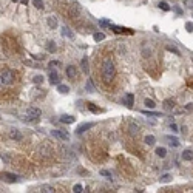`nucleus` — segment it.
<instances>
[{
  "label": "nucleus",
  "instance_id": "nucleus-1",
  "mask_svg": "<svg viewBox=\"0 0 193 193\" xmlns=\"http://www.w3.org/2000/svg\"><path fill=\"white\" fill-rule=\"evenodd\" d=\"M116 74V68H114V63L111 59H105L102 63V79L105 84H110Z\"/></svg>",
  "mask_w": 193,
  "mask_h": 193
},
{
  "label": "nucleus",
  "instance_id": "nucleus-2",
  "mask_svg": "<svg viewBox=\"0 0 193 193\" xmlns=\"http://www.w3.org/2000/svg\"><path fill=\"white\" fill-rule=\"evenodd\" d=\"M0 77H2V82L6 85V87H11L16 80V73L13 70H3L0 73Z\"/></svg>",
  "mask_w": 193,
  "mask_h": 193
},
{
  "label": "nucleus",
  "instance_id": "nucleus-3",
  "mask_svg": "<svg viewBox=\"0 0 193 193\" xmlns=\"http://www.w3.org/2000/svg\"><path fill=\"white\" fill-rule=\"evenodd\" d=\"M51 136L57 137V139H60V141H68L70 139V134L67 131H60V130H53L51 131Z\"/></svg>",
  "mask_w": 193,
  "mask_h": 193
},
{
  "label": "nucleus",
  "instance_id": "nucleus-4",
  "mask_svg": "<svg viewBox=\"0 0 193 193\" xmlns=\"http://www.w3.org/2000/svg\"><path fill=\"white\" fill-rule=\"evenodd\" d=\"M26 114L30 116L28 119H31V121H36V119H39V116H40V110H39V108H28Z\"/></svg>",
  "mask_w": 193,
  "mask_h": 193
},
{
  "label": "nucleus",
  "instance_id": "nucleus-5",
  "mask_svg": "<svg viewBox=\"0 0 193 193\" xmlns=\"http://www.w3.org/2000/svg\"><path fill=\"white\" fill-rule=\"evenodd\" d=\"M10 136L13 141H22V133L17 130V128H13V130L10 131Z\"/></svg>",
  "mask_w": 193,
  "mask_h": 193
},
{
  "label": "nucleus",
  "instance_id": "nucleus-6",
  "mask_svg": "<svg viewBox=\"0 0 193 193\" xmlns=\"http://www.w3.org/2000/svg\"><path fill=\"white\" fill-rule=\"evenodd\" d=\"M50 84H59V74L54 70H50Z\"/></svg>",
  "mask_w": 193,
  "mask_h": 193
},
{
  "label": "nucleus",
  "instance_id": "nucleus-7",
  "mask_svg": "<svg viewBox=\"0 0 193 193\" xmlns=\"http://www.w3.org/2000/svg\"><path fill=\"white\" fill-rule=\"evenodd\" d=\"M47 23H48V26H50L51 30H56V28H57V19H56L54 16H50V17H48V19H47Z\"/></svg>",
  "mask_w": 193,
  "mask_h": 193
},
{
  "label": "nucleus",
  "instance_id": "nucleus-8",
  "mask_svg": "<svg viewBox=\"0 0 193 193\" xmlns=\"http://www.w3.org/2000/svg\"><path fill=\"white\" fill-rule=\"evenodd\" d=\"M74 121H76V117H74V116H68V114L60 116V122H62V124H73Z\"/></svg>",
  "mask_w": 193,
  "mask_h": 193
},
{
  "label": "nucleus",
  "instance_id": "nucleus-9",
  "mask_svg": "<svg viewBox=\"0 0 193 193\" xmlns=\"http://www.w3.org/2000/svg\"><path fill=\"white\" fill-rule=\"evenodd\" d=\"M125 104H127V107H133V104H134V96L131 94V93H127L125 94Z\"/></svg>",
  "mask_w": 193,
  "mask_h": 193
},
{
  "label": "nucleus",
  "instance_id": "nucleus-10",
  "mask_svg": "<svg viewBox=\"0 0 193 193\" xmlns=\"http://www.w3.org/2000/svg\"><path fill=\"white\" fill-rule=\"evenodd\" d=\"M165 139H167V142H168L171 147H174V148H176V147H179V141L176 139V137H173V136H165Z\"/></svg>",
  "mask_w": 193,
  "mask_h": 193
},
{
  "label": "nucleus",
  "instance_id": "nucleus-11",
  "mask_svg": "<svg viewBox=\"0 0 193 193\" xmlns=\"http://www.w3.org/2000/svg\"><path fill=\"white\" fill-rule=\"evenodd\" d=\"M182 159L184 161H193V151L191 150H184L182 151Z\"/></svg>",
  "mask_w": 193,
  "mask_h": 193
},
{
  "label": "nucleus",
  "instance_id": "nucleus-12",
  "mask_svg": "<svg viewBox=\"0 0 193 193\" xmlns=\"http://www.w3.org/2000/svg\"><path fill=\"white\" fill-rule=\"evenodd\" d=\"M67 76H68L70 79L74 80V77H76V68L73 67V65H70V67L67 68Z\"/></svg>",
  "mask_w": 193,
  "mask_h": 193
},
{
  "label": "nucleus",
  "instance_id": "nucleus-13",
  "mask_svg": "<svg viewBox=\"0 0 193 193\" xmlns=\"http://www.w3.org/2000/svg\"><path fill=\"white\" fill-rule=\"evenodd\" d=\"M62 34L67 36V37H70V39H74V33H71L68 26H62Z\"/></svg>",
  "mask_w": 193,
  "mask_h": 193
},
{
  "label": "nucleus",
  "instance_id": "nucleus-14",
  "mask_svg": "<svg viewBox=\"0 0 193 193\" xmlns=\"http://www.w3.org/2000/svg\"><path fill=\"white\" fill-rule=\"evenodd\" d=\"M0 176L5 178V179H8V181H13V182L17 181V176H16V174H13V173H2Z\"/></svg>",
  "mask_w": 193,
  "mask_h": 193
},
{
  "label": "nucleus",
  "instance_id": "nucleus-15",
  "mask_svg": "<svg viewBox=\"0 0 193 193\" xmlns=\"http://www.w3.org/2000/svg\"><path fill=\"white\" fill-rule=\"evenodd\" d=\"M93 125H94L93 122H88V124H82V125H80V127L77 128V133H84V131H87L88 128H90V127H93Z\"/></svg>",
  "mask_w": 193,
  "mask_h": 193
},
{
  "label": "nucleus",
  "instance_id": "nucleus-16",
  "mask_svg": "<svg viewBox=\"0 0 193 193\" xmlns=\"http://www.w3.org/2000/svg\"><path fill=\"white\" fill-rule=\"evenodd\" d=\"M137 131H139V125L134 124V122H131L130 124V134L134 136V134H137Z\"/></svg>",
  "mask_w": 193,
  "mask_h": 193
},
{
  "label": "nucleus",
  "instance_id": "nucleus-17",
  "mask_svg": "<svg viewBox=\"0 0 193 193\" xmlns=\"http://www.w3.org/2000/svg\"><path fill=\"white\" fill-rule=\"evenodd\" d=\"M156 154H158L159 158H165V154H167V150H165L164 147H158V148H156Z\"/></svg>",
  "mask_w": 193,
  "mask_h": 193
},
{
  "label": "nucleus",
  "instance_id": "nucleus-18",
  "mask_svg": "<svg viewBox=\"0 0 193 193\" xmlns=\"http://www.w3.org/2000/svg\"><path fill=\"white\" fill-rule=\"evenodd\" d=\"M111 30H113L114 33H128V34L133 33V31H127L125 28H121V26H113V25H111Z\"/></svg>",
  "mask_w": 193,
  "mask_h": 193
},
{
  "label": "nucleus",
  "instance_id": "nucleus-19",
  "mask_svg": "<svg viewBox=\"0 0 193 193\" xmlns=\"http://www.w3.org/2000/svg\"><path fill=\"white\" fill-rule=\"evenodd\" d=\"M145 144L147 145H153L154 142H156V139H154V136H151V134H148V136H145Z\"/></svg>",
  "mask_w": 193,
  "mask_h": 193
},
{
  "label": "nucleus",
  "instance_id": "nucleus-20",
  "mask_svg": "<svg viewBox=\"0 0 193 193\" xmlns=\"http://www.w3.org/2000/svg\"><path fill=\"white\" fill-rule=\"evenodd\" d=\"M173 107H174V102H173L171 99H167V100L164 102V108H165V110H171Z\"/></svg>",
  "mask_w": 193,
  "mask_h": 193
},
{
  "label": "nucleus",
  "instance_id": "nucleus-21",
  "mask_svg": "<svg viewBox=\"0 0 193 193\" xmlns=\"http://www.w3.org/2000/svg\"><path fill=\"white\" fill-rule=\"evenodd\" d=\"M93 37H94V40H96V42H100V40H104V39H105V34H104V33H94Z\"/></svg>",
  "mask_w": 193,
  "mask_h": 193
},
{
  "label": "nucleus",
  "instance_id": "nucleus-22",
  "mask_svg": "<svg viewBox=\"0 0 193 193\" xmlns=\"http://www.w3.org/2000/svg\"><path fill=\"white\" fill-rule=\"evenodd\" d=\"M57 91H59V93H62V94H67L68 91H70V88L67 85H59L57 87Z\"/></svg>",
  "mask_w": 193,
  "mask_h": 193
},
{
  "label": "nucleus",
  "instance_id": "nucleus-23",
  "mask_svg": "<svg viewBox=\"0 0 193 193\" xmlns=\"http://www.w3.org/2000/svg\"><path fill=\"white\" fill-rule=\"evenodd\" d=\"M47 50L51 51V53H54V51H56V43H54L53 40H50V42L47 43Z\"/></svg>",
  "mask_w": 193,
  "mask_h": 193
},
{
  "label": "nucleus",
  "instance_id": "nucleus-24",
  "mask_svg": "<svg viewBox=\"0 0 193 193\" xmlns=\"http://www.w3.org/2000/svg\"><path fill=\"white\" fill-rule=\"evenodd\" d=\"M167 51H170V53H173V54H176V56H181L179 50L174 48V47H171V45H167Z\"/></svg>",
  "mask_w": 193,
  "mask_h": 193
},
{
  "label": "nucleus",
  "instance_id": "nucleus-25",
  "mask_svg": "<svg viewBox=\"0 0 193 193\" xmlns=\"http://www.w3.org/2000/svg\"><path fill=\"white\" fill-rule=\"evenodd\" d=\"M170 181H171V174H168V173L161 176V182H170Z\"/></svg>",
  "mask_w": 193,
  "mask_h": 193
},
{
  "label": "nucleus",
  "instance_id": "nucleus-26",
  "mask_svg": "<svg viewBox=\"0 0 193 193\" xmlns=\"http://www.w3.org/2000/svg\"><path fill=\"white\" fill-rule=\"evenodd\" d=\"M33 5L37 8V10H42V8H43V2H42V0H33Z\"/></svg>",
  "mask_w": 193,
  "mask_h": 193
},
{
  "label": "nucleus",
  "instance_id": "nucleus-27",
  "mask_svg": "<svg viewBox=\"0 0 193 193\" xmlns=\"http://www.w3.org/2000/svg\"><path fill=\"white\" fill-rule=\"evenodd\" d=\"M159 8H162L164 11H170V6H168V3L167 2H159V5H158Z\"/></svg>",
  "mask_w": 193,
  "mask_h": 193
},
{
  "label": "nucleus",
  "instance_id": "nucleus-28",
  "mask_svg": "<svg viewBox=\"0 0 193 193\" xmlns=\"http://www.w3.org/2000/svg\"><path fill=\"white\" fill-rule=\"evenodd\" d=\"M40 191H42V193H48V191H50V193H53V191H54V188H53V187H50V185H43V187L40 188Z\"/></svg>",
  "mask_w": 193,
  "mask_h": 193
},
{
  "label": "nucleus",
  "instance_id": "nucleus-29",
  "mask_svg": "<svg viewBox=\"0 0 193 193\" xmlns=\"http://www.w3.org/2000/svg\"><path fill=\"white\" fill-rule=\"evenodd\" d=\"M144 104H145V107H148V108H154V107H156V104L153 102L151 99H145V102H144Z\"/></svg>",
  "mask_w": 193,
  "mask_h": 193
},
{
  "label": "nucleus",
  "instance_id": "nucleus-30",
  "mask_svg": "<svg viewBox=\"0 0 193 193\" xmlns=\"http://www.w3.org/2000/svg\"><path fill=\"white\" fill-rule=\"evenodd\" d=\"M82 70H84L85 73L88 71V60H87V57H84V59H82Z\"/></svg>",
  "mask_w": 193,
  "mask_h": 193
},
{
  "label": "nucleus",
  "instance_id": "nucleus-31",
  "mask_svg": "<svg viewBox=\"0 0 193 193\" xmlns=\"http://www.w3.org/2000/svg\"><path fill=\"white\" fill-rule=\"evenodd\" d=\"M88 108H90V111H93V113H99L100 110L94 105V104H88Z\"/></svg>",
  "mask_w": 193,
  "mask_h": 193
},
{
  "label": "nucleus",
  "instance_id": "nucleus-32",
  "mask_svg": "<svg viewBox=\"0 0 193 193\" xmlns=\"http://www.w3.org/2000/svg\"><path fill=\"white\" fill-rule=\"evenodd\" d=\"M85 88H87V90L90 91V93H93V91H94V87H93V84H91V80H88V82H87Z\"/></svg>",
  "mask_w": 193,
  "mask_h": 193
},
{
  "label": "nucleus",
  "instance_id": "nucleus-33",
  "mask_svg": "<svg viewBox=\"0 0 193 193\" xmlns=\"http://www.w3.org/2000/svg\"><path fill=\"white\" fill-rule=\"evenodd\" d=\"M60 65H62V63H60L59 60H51L48 67H53V68H56V67H60Z\"/></svg>",
  "mask_w": 193,
  "mask_h": 193
},
{
  "label": "nucleus",
  "instance_id": "nucleus-34",
  "mask_svg": "<svg viewBox=\"0 0 193 193\" xmlns=\"http://www.w3.org/2000/svg\"><path fill=\"white\" fill-rule=\"evenodd\" d=\"M185 30H187L188 33H193V22H187V23H185Z\"/></svg>",
  "mask_w": 193,
  "mask_h": 193
},
{
  "label": "nucleus",
  "instance_id": "nucleus-35",
  "mask_svg": "<svg viewBox=\"0 0 193 193\" xmlns=\"http://www.w3.org/2000/svg\"><path fill=\"white\" fill-rule=\"evenodd\" d=\"M73 191H74V193H80V191H84V190H82V185H80V184H76L74 188H73Z\"/></svg>",
  "mask_w": 193,
  "mask_h": 193
},
{
  "label": "nucleus",
  "instance_id": "nucleus-36",
  "mask_svg": "<svg viewBox=\"0 0 193 193\" xmlns=\"http://www.w3.org/2000/svg\"><path fill=\"white\" fill-rule=\"evenodd\" d=\"M170 130H171L173 133H178V131H179V128H178V125H176V124H174V122H173V124L170 125Z\"/></svg>",
  "mask_w": 193,
  "mask_h": 193
},
{
  "label": "nucleus",
  "instance_id": "nucleus-37",
  "mask_svg": "<svg viewBox=\"0 0 193 193\" xmlns=\"http://www.w3.org/2000/svg\"><path fill=\"white\" fill-rule=\"evenodd\" d=\"M34 82H36V84H42V82H43V76H36Z\"/></svg>",
  "mask_w": 193,
  "mask_h": 193
},
{
  "label": "nucleus",
  "instance_id": "nucleus-38",
  "mask_svg": "<svg viewBox=\"0 0 193 193\" xmlns=\"http://www.w3.org/2000/svg\"><path fill=\"white\" fill-rule=\"evenodd\" d=\"M100 174H102V176H107V178H111V173L107 171V170H100Z\"/></svg>",
  "mask_w": 193,
  "mask_h": 193
},
{
  "label": "nucleus",
  "instance_id": "nucleus-39",
  "mask_svg": "<svg viewBox=\"0 0 193 193\" xmlns=\"http://www.w3.org/2000/svg\"><path fill=\"white\" fill-rule=\"evenodd\" d=\"M144 114H147V116H161L159 113H153V111H142Z\"/></svg>",
  "mask_w": 193,
  "mask_h": 193
},
{
  "label": "nucleus",
  "instance_id": "nucleus-40",
  "mask_svg": "<svg viewBox=\"0 0 193 193\" xmlns=\"http://www.w3.org/2000/svg\"><path fill=\"white\" fill-rule=\"evenodd\" d=\"M5 84H3V82H2V77H0V93H3V91H5Z\"/></svg>",
  "mask_w": 193,
  "mask_h": 193
},
{
  "label": "nucleus",
  "instance_id": "nucleus-41",
  "mask_svg": "<svg viewBox=\"0 0 193 193\" xmlns=\"http://www.w3.org/2000/svg\"><path fill=\"white\" fill-rule=\"evenodd\" d=\"M174 11H176V13H178V14H179V16H181V14H182V10H181V8H174Z\"/></svg>",
  "mask_w": 193,
  "mask_h": 193
},
{
  "label": "nucleus",
  "instance_id": "nucleus-42",
  "mask_svg": "<svg viewBox=\"0 0 193 193\" xmlns=\"http://www.w3.org/2000/svg\"><path fill=\"white\" fill-rule=\"evenodd\" d=\"M22 3H23V5H26V3H28V0H22Z\"/></svg>",
  "mask_w": 193,
  "mask_h": 193
},
{
  "label": "nucleus",
  "instance_id": "nucleus-43",
  "mask_svg": "<svg viewBox=\"0 0 193 193\" xmlns=\"http://www.w3.org/2000/svg\"><path fill=\"white\" fill-rule=\"evenodd\" d=\"M14 2H17V0H14Z\"/></svg>",
  "mask_w": 193,
  "mask_h": 193
},
{
  "label": "nucleus",
  "instance_id": "nucleus-44",
  "mask_svg": "<svg viewBox=\"0 0 193 193\" xmlns=\"http://www.w3.org/2000/svg\"><path fill=\"white\" fill-rule=\"evenodd\" d=\"M191 59H193V57H191Z\"/></svg>",
  "mask_w": 193,
  "mask_h": 193
}]
</instances>
